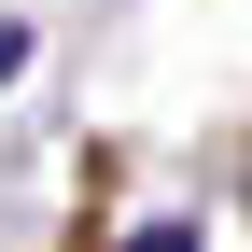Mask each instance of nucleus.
Here are the masks:
<instances>
[{"label":"nucleus","instance_id":"1","mask_svg":"<svg viewBox=\"0 0 252 252\" xmlns=\"http://www.w3.org/2000/svg\"><path fill=\"white\" fill-rule=\"evenodd\" d=\"M126 252H196V224H140V238H126Z\"/></svg>","mask_w":252,"mask_h":252}]
</instances>
